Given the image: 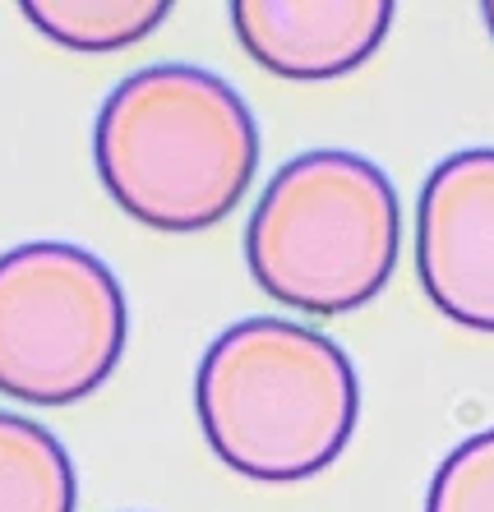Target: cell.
<instances>
[{"mask_svg": "<svg viewBox=\"0 0 494 512\" xmlns=\"http://www.w3.org/2000/svg\"><path fill=\"white\" fill-rule=\"evenodd\" d=\"M93 162L111 203L148 231L194 236L250 194L259 120L204 65H144L107 93L93 125Z\"/></svg>", "mask_w": 494, "mask_h": 512, "instance_id": "6da1fadb", "label": "cell"}, {"mask_svg": "<svg viewBox=\"0 0 494 512\" xmlns=\"http://www.w3.org/2000/svg\"><path fill=\"white\" fill-rule=\"evenodd\" d=\"M194 411L217 462L259 485H296L342 457L361 379L338 342L291 319H241L194 374Z\"/></svg>", "mask_w": 494, "mask_h": 512, "instance_id": "7a4b0ae2", "label": "cell"}, {"mask_svg": "<svg viewBox=\"0 0 494 512\" xmlns=\"http://www.w3.org/2000/svg\"><path fill=\"white\" fill-rule=\"evenodd\" d=\"M398 250V190L379 162L347 148H314L278 167L245 227L259 291L319 319L365 310L398 268Z\"/></svg>", "mask_w": 494, "mask_h": 512, "instance_id": "3957f363", "label": "cell"}, {"mask_svg": "<svg viewBox=\"0 0 494 512\" xmlns=\"http://www.w3.org/2000/svg\"><path fill=\"white\" fill-rule=\"evenodd\" d=\"M130 333L125 291L107 263L70 240L0 254V393L70 406L116 374Z\"/></svg>", "mask_w": 494, "mask_h": 512, "instance_id": "277c9868", "label": "cell"}, {"mask_svg": "<svg viewBox=\"0 0 494 512\" xmlns=\"http://www.w3.org/2000/svg\"><path fill=\"white\" fill-rule=\"evenodd\" d=\"M416 277L444 319L494 333V148H462L425 176Z\"/></svg>", "mask_w": 494, "mask_h": 512, "instance_id": "5b68a950", "label": "cell"}, {"mask_svg": "<svg viewBox=\"0 0 494 512\" xmlns=\"http://www.w3.org/2000/svg\"><path fill=\"white\" fill-rule=\"evenodd\" d=\"M393 14L388 0H236L231 28L268 74L324 84L361 70L384 47Z\"/></svg>", "mask_w": 494, "mask_h": 512, "instance_id": "8992f818", "label": "cell"}, {"mask_svg": "<svg viewBox=\"0 0 494 512\" xmlns=\"http://www.w3.org/2000/svg\"><path fill=\"white\" fill-rule=\"evenodd\" d=\"M79 480L47 425L0 411V512H74Z\"/></svg>", "mask_w": 494, "mask_h": 512, "instance_id": "52a82bcc", "label": "cell"}, {"mask_svg": "<svg viewBox=\"0 0 494 512\" xmlns=\"http://www.w3.org/2000/svg\"><path fill=\"white\" fill-rule=\"evenodd\" d=\"M24 19L84 56H107L144 42L171 14L167 0H24Z\"/></svg>", "mask_w": 494, "mask_h": 512, "instance_id": "ba28073f", "label": "cell"}, {"mask_svg": "<svg viewBox=\"0 0 494 512\" xmlns=\"http://www.w3.org/2000/svg\"><path fill=\"white\" fill-rule=\"evenodd\" d=\"M425 512H494V429L462 439L430 476Z\"/></svg>", "mask_w": 494, "mask_h": 512, "instance_id": "9c48e42d", "label": "cell"}, {"mask_svg": "<svg viewBox=\"0 0 494 512\" xmlns=\"http://www.w3.org/2000/svg\"><path fill=\"white\" fill-rule=\"evenodd\" d=\"M481 14H485V28H490V37H494V0H485Z\"/></svg>", "mask_w": 494, "mask_h": 512, "instance_id": "30bf717a", "label": "cell"}]
</instances>
